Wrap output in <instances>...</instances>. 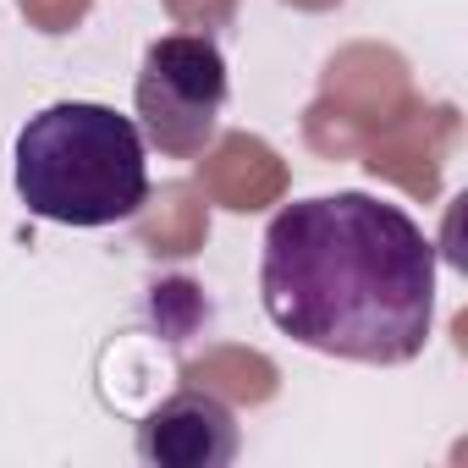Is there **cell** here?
<instances>
[{"label": "cell", "instance_id": "6da1fadb", "mask_svg": "<svg viewBox=\"0 0 468 468\" xmlns=\"http://www.w3.org/2000/svg\"><path fill=\"white\" fill-rule=\"evenodd\" d=\"M265 314L303 347L358 364H408L435 320V243L369 193L287 204L265 231Z\"/></svg>", "mask_w": 468, "mask_h": 468}, {"label": "cell", "instance_id": "7a4b0ae2", "mask_svg": "<svg viewBox=\"0 0 468 468\" xmlns=\"http://www.w3.org/2000/svg\"><path fill=\"white\" fill-rule=\"evenodd\" d=\"M17 198L39 220L116 226L149 204V160L138 127L94 100H61L17 133Z\"/></svg>", "mask_w": 468, "mask_h": 468}, {"label": "cell", "instance_id": "3957f363", "mask_svg": "<svg viewBox=\"0 0 468 468\" xmlns=\"http://www.w3.org/2000/svg\"><path fill=\"white\" fill-rule=\"evenodd\" d=\"M226 105V61L204 34H165L144 50L138 67V116L160 154L193 160L215 138Z\"/></svg>", "mask_w": 468, "mask_h": 468}, {"label": "cell", "instance_id": "277c9868", "mask_svg": "<svg viewBox=\"0 0 468 468\" xmlns=\"http://www.w3.org/2000/svg\"><path fill=\"white\" fill-rule=\"evenodd\" d=\"M138 457L154 468H226L238 457V419L209 391H176L138 424Z\"/></svg>", "mask_w": 468, "mask_h": 468}, {"label": "cell", "instance_id": "5b68a950", "mask_svg": "<svg viewBox=\"0 0 468 468\" xmlns=\"http://www.w3.org/2000/svg\"><path fill=\"white\" fill-rule=\"evenodd\" d=\"M282 160L260 144V138H249V133H231L220 149H215V160L204 165V187L226 204V209H260V204H271L276 193H282Z\"/></svg>", "mask_w": 468, "mask_h": 468}, {"label": "cell", "instance_id": "8992f818", "mask_svg": "<svg viewBox=\"0 0 468 468\" xmlns=\"http://www.w3.org/2000/svg\"><path fill=\"white\" fill-rule=\"evenodd\" d=\"M187 386H226L231 397L265 402L276 391V369L265 358H249V353H215V358H204V364L187 369Z\"/></svg>", "mask_w": 468, "mask_h": 468}, {"label": "cell", "instance_id": "52a82bcc", "mask_svg": "<svg viewBox=\"0 0 468 468\" xmlns=\"http://www.w3.org/2000/svg\"><path fill=\"white\" fill-rule=\"evenodd\" d=\"M198 238H204V215H198L182 193H171V198H165V215L144 226L149 254H193Z\"/></svg>", "mask_w": 468, "mask_h": 468}, {"label": "cell", "instance_id": "ba28073f", "mask_svg": "<svg viewBox=\"0 0 468 468\" xmlns=\"http://www.w3.org/2000/svg\"><path fill=\"white\" fill-rule=\"evenodd\" d=\"M17 6H23L45 34H67V28L89 12V0H17Z\"/></svg>", "mask_w": 468, "mask_h": 468}, {"label": "cell", "instance_id": "9c48e42d", "mask_svg": "<svg viewBox=\"0 0 468 468\" xmlns=\"http://www.w3.org/2000/svg\"><path fill=\"white\" fill-rule=\"evenodd\" d=\"M292 6H309V12H320V6H336V0H292Z\"/></svg>", "mask_w": 468, "mask_h": 468}, {"label": "cell", "instance_id": "30bf717a", "mask_svg": "<svg viewBox=\"0 0 468 468\" xmlns=\"http://www.w3.org/2000/svg\"><path fill=\"white\" fill-rule=\"evenodd\" d=\"M171 6H176V0H171Z\"/></svg>", "mask_w": 468, "mask_h": 468}]
</instances>
